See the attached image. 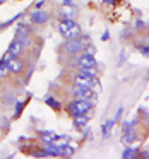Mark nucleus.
Returning a JSON list of instances; mask_svg holds the SVG:
<instances>
[{
	"instance_id": "1",
	"label": "nucleus",
	"mask_w": 149,
	"mask_h": 159,
	"mask_svg": "<svg viewBox=\"0 0 149 159\" xmlns=\"http://www.w3.org/2000/svg\"><path fill=\"white\" fill-rule=\"evenodd\" d=\"M58 34L62 38L69 39V38H76V36H81V26L77 24L74 19H60L58 22Z\"/></svg>"
},
{
	"instance_id": "2",
	"label": "nucleus",
	"mask_w": 149,
	"mask_h": 159,
	"mask_svg": "<svg viewBox=\"0 0 149 159\" xmlns=\"http://www.w3.org/2000/svg\"><path fill=\"white\" fill-rule=\"evenodd\" d=\"M87 48V43L84 38L76 36V38H69L63 43V52L69 53V55H77V53H82Z\"/></svg>"
},
{
	"instance_id": "3",
	"label": "nucleus",
	"mask_w": 149,
	"mask_h": 159,
	"mask_svg": "<svg viewBox=\"0 0 149 159\" xmlns=\"http://www.w3.org/2000/svg\"><path fill=\"white\" fill-rule=\"evenodd\" d=\"M67 110H69L70 116L72 115H87L91 110H93V103H91V99H72L69 103V106H67Z\"/></svg>"
},
{
	"instance_id": "4",
	"label": "nucleus",
	"mask_w": 149,
	"mask_h": 159,
	"mask_svg": "<svg viewBox=\"0 0 149 159\" xmlns=\"http://www.w3.org/2000/svg\"><path fill=\"white\" fill-rule=\"evenodd\" d=\"M70 65L79 69V67H98V63H96V58H94L93 53L82 52V53H77V55L74 57Z\"/></svg>"
},
{
	"instance_id": "5",
	"label": "nucleus",
	"mask_w": 149,
	"mask_h": 159,
	"mask_svg": "<svg viewBox=\"0 0 149 159\" xmlns=\"http://www.w3.org/2000/svg\"><path fill=\"white\" fill-rule=\"evenodd\" d=\"M14 39H17L22 46H29L31 45V34H29V28H26L24 24H19L16 28L14 33Z\"/></svg>"
},
{
	"instance_id": "6",
	"label": "nucleus",
	"mask_w": 149,
	"mask_h": 159,
	"mask_svg": "<svg viewBox=\"0 0 149 159\" xmlns=\"http://www.w3.org/2000/svg\"><path fill=\"white\" fill-rule=\"evenodd\" d=\"M29 21L36 26H43L50 21V14L46 11H43V9H36V11H33L29 14Z\"/></svg>"
},
{
	"instance_id": "7",
	"label": "nucleus",
	"mask_w": 149,
	"mask_h": 159,
	"mask_svg": "<svg viewBox=\"0 0 149 159\" xmlns=\"http://www.w3.org/2000/svg\"><path fill=\"white\" fill-rule=\"evenodd\" d=\"M72 96L77 98V99H93V98H96V94L89 87H81L72 84Z\"/></svg>"
},
{
	"instance_id": "8",
	"label": "nucleus",
	"mask_w": 149,
	"mask_h": 159,
	"mask_svg": "<svg viewBox=\"0 0 149 159\" xmlns=\"http://www.w3.org/2000/svg\"><path fill=\"white\" fill-rule=\"evenodd\" d=\"M60 19H76L77 16V7L74 4H62L58 9Z\"/></svg>"
},
{
	"instance_id": "9",
	"label": "nucleus",
	"mask_w": 149,
	"mask_h": 159,
	"mask_svg": "<svg viewBox=\"0 0 149 159\" xmlns=\"http://www.w3.org/2000/svg\"><path fill=\"white\" fill-rule=\"evenodd\" d=\"M7 65H9V72L11 74H21L24 70V62L19 57H14L11 62H7Z\"/></svg>"
},
{
	"instance_id": "10",
	"label": "nucleus",
	"mask_w": 149,
	"mask_h": 159,
	"mask_svg": "<svg viewBox=\"0 0 149 159\" xmlns=\"http://www.w3.org/2000/svg\"><path fill=\"white\" fill-rule=\"evenodd\" d=\"M87 121H89V116L87 115H72V123L76 128L82 130V128L87 127Z\"/></svg>"
},
{
	"instance_id": "11",
	"label": "nucleus",
	"mask_w": 149,
	"mask_h": 159,
	"mask_svg": "<svg viewBox=\"0 0 149 159\" xmlns=\"http://www.w3.org/2000/svg\"><path fill=\"white\" fill-rule=\"evenodd\" d=\"M41 140L45 142V144H57V142L60 140V135H57L55 132H52V130H43L41 132Z\"/></svg>"
},
{
	"instance_id": "12",
	"label": "nucleus",
	"mask_w": 149,
	"mask_h": 159,
	"mask_svg": "<svg viewBox=\"0 0 149 159\" xmlns=\"http://www.w3.org/2000/svg\"><path fill=\"white\" fill-rule=\"evenodd\" d=\"M77 74L79 75H84V77H91V79H94V77H98V67H79L77 69Z\"/></svg>"
},
{
	"instance_id": "13",
	"label": "nucleus",
	"mask_w": 149,
	"mask_h": 159,
	"mask_svg": "<svg viewBox=\"0 0 149 159\" xmlns=\"http://www.w3.org/2000/svg\"><path fill=\"white\" fill-rule=\"evenodd\" d=\"M22 50H24V46H22L17 39H12L11 45H9V48H7V52L12 53V55H16V57H19L22 53Z\"/></svg>"
},
{
	"instance_id": "14",
	"label": "nucleus",
	"mask_w": 149,
	"mask_h": 159,
	"mask_svg": "<svg viewBox=\"0 0 149 159\" xmlns=\"http://www.w3.org/2000/svg\"><path fill=\"white\" fill-rule=\"evenodd\" d=\"M135 139H137L135 130H127V132H123V135H122V142H123V144H127V145H130Z\"/></svg>"
},
{
	"instance_id": "15",
	"label": "nucleus",
	"mask_w": 149,
	"mask_h": 159,
	"mask_svg": "<svg viewBox=\"0 0 149 159\" xmlns=\"http://www.w3.org/2000/svg\"><path fill=\"white\" fill-rule=\"evenodd\" d=\"M113 125H115V118H110V120H106V121L103 123V127H101V132H103V137H105V139H106L108 134L111 132Z\"/></svg>"
},
{
	"instance_id": "16",
	"label": "nucleus",
	"mask_w": 149,
	"mask_h": 159,
	"mask_svg": "<svg viewBox=\"0 0 149 159\" xmlns=\"http://www.w3.org/2000/svg\"><path fill=\"white\" fill-rule=\"evenodd\" d=\"M45 103L48 104V106L52 108V110H55V111H60V110H62L60 103H58V101H57L53 96H46V98H45Z\"/></svg>"
},
{
	"instance_id": "17",
	"label": "nucleus",
	"mask_w": 149,
	"mask_h": 159,
	"mask_svg": "<svg viewBox=\"0 0 149 159\" xmlns=\"http://www.w3.org/2000/svg\"><path fill=\"white\" fill-rule=\"evenodd\" d=\"M137 156H139V152H137L135 147H127L123 152H122V157L123 159H134V157H137Z\"/></svg>"
},
{
	"instance_id": "18",
	"label": "nucleus",
	"mask_w": 149,
	"mask_h": 159,
	"mask_svg": "<svg viewBox=\"0 0 149 159\" xmlns=\"http://www.w3.org/2000/svg\"><path fill=\"white\" fill-rule=\"evenodd\" d=\"M72 154H74V147H72V145L63 144L62 147H60V156H62V157H69V156H72Z\"/></svg>"
},
{
	"instance_id": "19",
	"label": "nucleus",
	"mask_w": 149,
	"mask_h": 159,
	"mask_svg": "<svg viewBox=\"0 0 149 159\" xmlns=\"http://www.w3.org/2000/svg\"><path fill=\"white\" fill-rule=\"evenodd\" d=\"M9 65H7V62H4V60H0V77H5V75H9Z\"/></svg>"
},
{
	"instance_id": "20",
	"label": "nucleus",
	"mask_w": 149,
	"mask_h": 159,
	"mask_svg": "<svg viewBox=\"0 0 149 159\" xmlns=\"http://www.w3.org/2000/svg\"><path fill=\"white\" fill-rule=\"evenodd\" d=\"M22 108H24V103H22V101H19V103H16V116H19V115H21Z\"/></svg>"
},
{
	"instance_id": "21",
	"label": "nucleus",
	"mask_w": 149,
	"mask_h": 159,
	"mask_svg": "<svg viewBox=\"0 0 149 159\" xmlns=\"http://www.w3.org/2000/svg\"><path fill=\"white\" fill-rule=\"evenodd\" d=\"M139 52H141L144 57H147V58H149V46H141V48H139Z\"/></svg>"
},
{
	"instance_id": "22",
	"label": "nucleus",
	"mask_w": 149,
	"mask_h": 159,
	"mask_svg": "<svg viewBox=\"0 0 149 159\" xmlns=\"http://www.w3.org/2000/svg\"><path fill=\"white\" fill-rule=\"evenodd\" d=\"M14 57H16V55H12V53L5 52V55H4V58H2V60H4V62H11V60L14 58Z\"/></svg>"
},
{
	"instance_id": "23",
	"label": "nucleus",
	"mask_w": 149,
	"mask_h": 159,
	"mask_svg": "<svg viewBox=\"0 0 149 159\" xmlns=\"http://www.w3.org/2000/svg\"><path fill=\"white\" fill-rule=\"evenodd\" d=\"M122 111H123V108H118V111H117V115H115V121L120 118V115H122Z\"/></svg>"
},
{
	"instance_id": "24",
	"label": "nucleus",
	"mask_w": 149,
	"mask_h": 159,
	"mask_svg": "<svg viewBox=\"0 0 149 159\" xmlns=\"http://www.w3.org/2000/svg\"><path fill=\"white\" fill-rule=\"evenodd\" d=\"M43 5H45V0H40L38 4H36V9H41Z\"/></svg>"
},
{
	"instance_id": "25",
	"label": "nucleus",
	"mask_w": 149,
	"mask_h": 159,
	"mask_svg": "<svg viewBox=\"0 0 149 159\" xmlns=\"http://www.w3.org/2000/svg\"><path fill=\"white\" fill-rule=\"evenodd\" d=\"M62 4H74V2H72V0H63Z\"/></svg>"
},
{
	"instance_id": "26",
	"label": "nucleus",
	"mask_w": 149,
	"mask_h": 159,
	"mask_svg": "<svg viewBox=\"0 0 149 159\" xmlns=\"http://www.w3.org/2000/svg\"><path fill=\"white\" fill-rule=\"evenodd\" d=\"M4 2H5V0H0V5H2V4H4Z\"/></svg>"
},
{
	"instance_id": "27",
	"label": "nucleus",
	"mask_w": 149,
	"mask_h": 159,
	"mask_svg": "<svg viewBox=\"0 0 149 159\" xmlns=\"http://www.w3.org/2000/svg\"><path fill=\"white\" fill-rule=\"evenodd\" d=\"M0 31H2V24H0Z\"/></svg>"
},
{
	"instance_id": "28",
	"label": "nucleus",
	"mask_w": 149,
	"mask_h": 159,
	"mask_svg": "<svg viewBox=\"0 0 149 159\" xmlns=\"http://www.w3.org/2000/svg\"><path fill=\"white\" fill-rule=\"evenodd\" d=\"M147 46H149V43H147Z\"/></svg>"
}]
</instances>
